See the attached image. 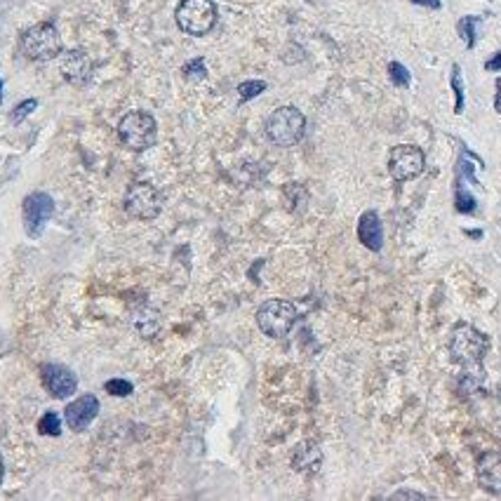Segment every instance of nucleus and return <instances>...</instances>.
Here are the masks:
<instances>
[{
    "mask_svg": "<svg viewBox=\"0 0 501 501\" xmlns=\"http://www.w3.org/2000/svg\"><path fill=\"white\" fill-rule=\"evenodd\" d=\"M424 151L412 144H400L388 153V172L395 181H410L424 172Z\"/></svg>",
    "mask_w": 501,
    "mask_h": 501,
    "instance_id": "6e6552de",
    "label": "nucleus"
},
{
    "mask_svg": "<svg viewBox=\"0 0 501 501\" xmlns=\"http://www.w3.org/2000/svg\"><path fill=\"white\" fill-rule=\"evenodd\" d=\"M22 52L33 61H50L61 54V38L54 24H36L24 31L22 36Z\"/></svg>",
    "mask_w": 501,
    "mask_h": 501,
    "instance_id": "20e7f679",
    "label": "nucleus"
},
{
    "mask_svg": "<svg viewBox=\"0 0 501 501\" xmlns=\"http://www.w3.org/2000/svg\"><path fill=\"white\" fill-rule=\"evenodd\" d=\"M457 208H459V212L469 215V212L476 209V198H473L471 193H466L464 189H459V191H457Z\"/></svg>",
    "mask_w": 501,
    "mask_h": 501,
    "instance_id": "4be33fe9",
    "label": "nucleus"
},
{
    "mask_svg": "<svg viewBox=\"0 0 501 501\" xmlns=\"http://www.w3.org/2000/svg\"><path fill=\"white\" fill-rule=\"evenodd\" d=\"M38 433L41 436H60L61 433V422L54 412H48L45 417L38 422Z\"/></svg>",
    "mask_w": 501,
    "mask_h": 501,
    "instance_id": "2eb2a0df",
    "label": "nucleus"
},
{
    "mask_svg": "<svg viewBox=\"0 0 501 501\" xmlns=\"http://www.w3.org/2000/svg\"><path fill=\"white\" fill-rule=\"evenodd\" d=\"M485 351H487V341L476 328H471V325L454 328L452 339H450V353L457 363L478 365L485 358Z\"/></svg>",
    "mask_w": 501,
    "mask_h": 501,
    "instance_id": "423d86ee",
    "label": "nucleus"
},
{
    "mask_svg": "<svg viewBox=\"0 0 501 501\" xmlns=\"http://www.w3.org/2000/svg\"><path fill=\"white\" fill-rule=\"evenodd\" d=\"M388 76H391L394 85H398V88H407L410 85V71L403 64H398V61L388 64Z\"/></svg>",
    "mask_w": 501,
    "mask_h": 501,
    "instance_id": "f3484780",
    "label": "nucleus"
},
{
    "mask_svg": "<svg viewBox=\"0 0 501 501\" xmlns=\"http://www.w3.org/2000/svg\"><path fill=\"white\" fill-rule=\"evenodd\" d=\"M358 238L360 243L372 252H379L384 245V228L382 219L376 212H365L358 221Z\"/></svg>",
    "mask_w": 501,
    "mask_h": 501,
    "instance_id": "ddd939ff",
    "label": "nucleus"
},
{
    "mask_svg": "<svg viewBox=\"0 0 501 501\" xmlns=\"http://www.w3.org/2000/svg\"><path fill=\"white\" fill-rule=\"evenodd\" d=\"M478 473H480V483L489 492H501V454H485L480 459V466H478Z\"/></svg>",
    "mask_w": 501,
    "mask_h": 501,
    "instance_id": "4468645a",
    "label": "nucleus"
},
{
    "mask_svg": "<svg viewBox=\"0 0 501 501\" xmlns=\"http://www.w3.org/2000/svg\"><path fill=\"white\" fill-rule=\"evenodd\" d=\"M97 414H99V400H97V395H80V398L73 400L71 405L66 407V424L78 433V431L88 429L95 422Z\"/></svg>",
    "mask_w": 501,
    "mask_h": 501,
    "instance_id": "9b49d317",
    "label": "nucleus"
},
{
    "mask_svg": "<svg viewBox=\"0 0 501 501\" xmlns=\"http://www.w3.org/2000/svg\"><path fill=\"white\" fill-rule=\"evenodd\" d=\"M118 137L132 151L149 149L158 137L155 118L151 114H144V111H132L118 123Z\"/></svg>",
    "mask_w": 501,
    "mask_h": 501,
    "instance_id": "7ed1b4c3",
    "label": "nucleus"
},
{
    "mask_svg": "<svg viewBox=\"0 0 501 501\" xmlns=\"http://www.w3.org/2000/svg\"><path fill=\"white\" fill-rule=\"evenodd\" d=\"M297 322V309L290 302H283V299H271V302H264L257 311V325L266 337L271 339H281L285 337L292 325Z\"/></svg>",
    "mask_w": 501,
    "mask_h": 501,
    "instance_id": "39448f33",
    "label": "nucleus"
},
{
    "mask_svg": "<svg viewBox=\"0 0 501 501\" xmlns=\"http://www.w3.org/2000/svg\"><path fill=\"white\" fill-rule=\"evenodd\" d=\"M162 209V198L161 193L155 191L153 184L146 181H137L132 184L125 193V212L135 219L151 221L161 215Z\"/></svg>",
    "mask_w": 501,
    "mask_h": 501,
    "instance_id": "0eeeda50",
    "label": "nucleus"
},
{
    "mask_svg": "<svg viewBox=\"0 0 501 501\" xmlns=\"http://www.w3.org/2000/svg\"><path fill=\"white\" fill-rule=\"evenodd\" d=\"M174 19L189 36H205L217 24V5L212 0H181Z\"/></svg>",
    "mask_w": 501,
    "mask_h": 501,
    "instance_id": "f03ea898",
    "label": "nucleus"
},
{
    "mask_svg": "<svg viewBox=\"0 0 501 501\" xmlns=\"http://www.w3.org/2000/svg\"><path fill=\"white\" fill-rule=\"evenodd\" d=\"M36 107H38L36 99H26V102L19 104V107L13 111V123H22V120H24L26 116L36 111Z\"/></svg>",
    "mask_w": 501,
    "mask_h": 501,
    "instance_id": "412c9836",
    "label": "nucleus"
},
{
    "mask_svg": "<svg viewBox=\"0 0 501 501\" xmlns=\"http://www.w3.org/2000/svg\"><path fill=\"white\" fill-rule=\"evenodd\" d=\"M452 88L454 97H457V104H454V114H461L464 111V88H461V78H459V66H452Z\"/></svg>",
    "mask_w": 501,
    "mask_h": 501,
    "instance_id": "6ab92c4d",
    "label": "nucleus"
},
{
    "mask_svg": "<svg viewBox=\"0 0 501 501\" xmlns=\"http://www.w3.org/2000/svg\"><path fill=\"white\" fill-rule=\"evenodd\" d=\"M0 483H3V461H0Z\"/></svg>",
    "mask_w": 501,
    "mask_h": 501,
    "instance_id": "c85d7f7f",
    "label": "nucleus"
},
{
    "mask_svg": "<svg viewBox=\"0 0 501 501\" xmlns=\"http://www.w3.org/2000/svg\"><path fill=\"white\" fill-rule=\"evenodd\" d=\"M394 499H426V495H419V492H395Z\"/></svg>",
    "mask_w": 501,
    "mask_h": 501,
    "instance_id": "393cba45",
    "label": "nucleus"
},
{
    "mask_svg": "<svg viewBox=\"0 0 501 501\" xmlns=\"http://www.w3.org/2000/svg\"><path fill=\"white\" fill-rule=\"evenodd\" d=\"M264 90H266V83H264V80H247V83L238 85V95L243 102H250V99H255L257 95H262Z\"/></svg>",
    "mask_w": 501,
    "mask_h": 501,
    "instance_id": "dca6fc26",
    "label": "nucleus"
},
{
    "mask_svg": "<svg viewBox=\"0 0 501 501\" xmlns=\"http://www.w3.org/2000/svg\"><path fill=\"white\" fill-rule=\"evenodd\" d=\"M485 69H487V71H501V52H496L495 57L485 64Z\"/></svg>",
    "mask_w": 501,
    "mask_h": 501,
    "instance_id": "b1692460",
    "label": "nucleus"
},
{
    "mask_svg": "<svg viewBox=\"0 0 501 501\" xmlns=\"http://www.w3.org/2000/svg\"><path fill=\"white\" fill-rule=\"evenodd\" d=\"M0 102H3V80H0Z\"/></svg>",
    "mask_w": 501,
    "mask_h": 501,
    "instance_id": "cd10ccee",
    "label": "nucleus"
},
{
    "mask_svg": "<svg viewBox=\"0 0 501 501\" xmlns=\"http://www.w3.org/2000/svg\"><path fill=\"white\" fill-rule=\"evenodd\" d=\"M24 228L29 233L31 238H41L42 228L50 221V217L54 215V200L48 196V193H31V196L24 198Z\"/></svg>",
    "mask_w": 501,
    "mask_h": 501,
    "instance_id": "1a4fd4ad",
    "label": "nucleus"
},
{
    "mask_svg": "<svg viewBox=\"0 0 501 501\" xmlns=\"http://www.w3.org/2000/svg\"><path fill=\"white\" fill-rule=\"evenodd\" d=\"M495 108L501 114V83L496 85V99H495Z\"/></svg>",
    "mask_w": 501,
    "mask_h": 501,
    "instance_id": "bb28decb",
    "label": "nucleus"
},
{
    "mask_svg": "<svg viewBox=\"0 0 501 501\" xmlns=\"http://www.w3.org/2000/svg\"><path fill=\"white\" fill-rule=\"evenodd\" d=\"M306 118L304 114L294 107L275 108L274 114L266 120V137L275 144V146H294L299 139L304 137Z\"/></svg>",
    "mask_w": 501,
    "mask_h": 501,
    "instance_id": "f257e3e1",
    "label": "nucleus"
},
{
    "mask_svg": "<svg viewBox=\"0 0 501 501\" xmlns=\"http://www.w3.org/2000/svg\"><path fill=\"white\" fill-rule=\"evenodd\" d=\"M414 5H424V7H431V10H438L441 7V0H412Z\"/></svg>",
    "mask_w": 501,
    "mask_h": 501,
    "instance_id": "a878e982",
    "label": "nucleus"
},
{
    "mask_svg": "<svg viewBox=\"0 0 501 501\" xmlns=\"http://www.w3.org/2000/svg\"><path fill=\"white\" fill-rule=\"evenodd\" d=\"M480 24V19L478 17H466L459 22V31H461V38H466V45L473 48L476 45V26Z\"/></svg>",
    "mask_w": 501,
    "mask_h": 501,
    "instance_id": "a211bd4d",
    "label": "nucleus"
},
{
    "mask_svg": "<svg viewBox=\"0 0 501 501\" xmlns=\"http://www.w3.org/2000/svg\"><path fill=\"white\" fill-rule=\"evenodd\" d=\"M104 388H107L111 395H120V398H125V395H130L132 391H135V386H132L130 382H125V379H111Z\"/></svg>",
    "mask_w": 501,
    "mask_h": 501,
    "instance_id": "aec40b11",
    "label": "nucleus"
},
{
    "mask_svg": "<svg viewBox=\"0 0 501 501\" xmlns=\"http://www.w3.org/2000/svg\"><path fill=\"white\" fill-rule=\"evenodd\" d=\"M60 66L64 78L71 85H85L90 80L92 64L83 50H66L60 54Z\"/></svg>",
    "mask_w": 501,
    "mask_h": 501,
    "instance_id": "f8f14e48",
    "label": "nucleus"
},
{
    "mask_svg": "<svg viewBox=\"0 0 501 501\" xmlns=\"http://www.w3.org/2000/svg\"><path fill=\"white\" fill-rule=\"evenodd\" d=\"M42 386L48 388L52 398H69L78 388V379L66 365L48 363L41 367Z\"/></svg>",
    "mask_w": 501,
    "mask_h": 501,
    "instance_id": "9d476101",
    "label": "nucleus"
},
{
    "mask_svg": "<svg viewBox=\"0 0 501 501\" xmlns=\"http://www.w3.org/2000/svg\"><path fill=\"white\" fill-rule=\"evenodd\" d=\"M184 73L189 78H198V80H203L208 76V69H205V61L203 60H193L191 64L184 66Z\"/></svg>",
    "mask_w": 501,
    "mask_h": 501,
    "instance_id": "5701e85b",
    "label": "nucleus"
}]
</instances>
